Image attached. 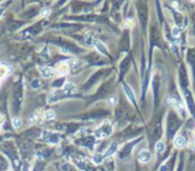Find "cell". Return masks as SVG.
Masks as SVG:
<instances>
[{"label":"cell","mask_w":195,"mask_h":171,"mask_svg":"<svg viewBox=\"0 0 195 171\" xmlns=\"http://www.w3.org/2000/svg\"><path fill=\"white\" fill-rule=\"evenodd\" d=\"M162 119L163 110L161 113H157L150 123V139L157 140L162 136Z\"/></svg>","instance_id":"6da1fadb"},{"label":"cell","mask_w":195,"mask_h":171,"mask_svg":"<svg viewBox=\"0 0 195 171\" xmlns=\"http://www.w3.org/2000/svg\"><path fill=\"white\" fill-rule=\"evenodd\" d=\"M180 127H182V120L178 118V115L174 111H170L168 114V120H167V137L169 139L174 138L176 133Z\"/></svg>","instance_id":"7a4b0ae2"},{"label":"cell","mask_w":195,"mask_h":171,"mask_svg":"<svg viewBox=\"0 0 195 171\" xmlns=\"http://www.w3.org/2000/svg\"><path fill=\"white\" fill-rule=\"evenodd\" d=\"M137 12H138V17L143 26V31H146V24H147V19H148V10H147V6L145 2H138L137 6Z\"/></svg>","instance_id":"3957f363"},{"label":"cell","mask_w":195,"mask_h":171,"mask_svg":"<svg viewBox=\"0 0 195 171\" xmlns=\"http://www.w3.org/2000/svg\"><path fill=\"white\" fill-rule=\"evenodd\" d=\"M112 131H113V127H112L111 122L110 121H104L100 124V127L95 131V135L97 138H106V137L111 136Z\"/></svg>","instance_id":"277c9868"},{"label":"cell","mask_w":195,"mask_h":171,"mask_svg":"<svg viewBox=\"0 0 195 171\" xmlns=\"http://www.w3.org/2000/svg\"><path fill=\"white\" fill-rule=\"evenodd\" d=\"M151 47H150V55L152 54V49L154 47H159L162 48V44H161V38H160V33L157 31V27L155 25L152 26L151 29V36H150Z\"/></svg>","instance_id":"5b68a950"},{"label":"cell","mask_w":195,"mask_h":171,"mask_svg":"<svg viewBox=\"0 0 195 171\" xmlns=\"http://www.w3.org/2000/svg\"><path fill=\"white\" fill-rule=\"evenodd\" d=\"M182 93H184V97H185V101L187 104V107H188L189 112L191 114L193 115L195 118V101H194V97L192 95L191 90L188 88H185L182 89Z\"/></svg>","instance_id":"8992f818"},{"label":"cell","mask_w":195,"mask_h":171,"mask_svg":"<svg viewBox=\"0 0 195 171\" xmlns=\"http://www.w3.org/2000/svg\"><path fill=\"white\" fill-rule=\"evenodd\" d=\"M140 139H142V138H138V139L132 140V141H130V143H127V144H126V145L121 148V151L119 152V158H127L130 153H131L132 148H134V147L138 144V141H140Z\"/></svg>","instance_id":"52a82bcc"},{"label":"cell","mask_w":195,"mask_h":171,"mask_svg":"<svg viewBox=\"0 0 195 171\" xmlns=\"http://www.w3.org/2000/svg\"><path fill=\"white\" fill-rule=\"evenodd\" d=\"M179 83H180L182 89L188 88V74H187V71H186L184 65H182L180 69H179Z\"/></svg>","instance_id":"ba28073f"},{"label":"cell","mask_w":195,"mask_h":171,"mask_svg":"<svg viewBox=\"0 0 195 171\" xmlns=\"http://www.w3.org/2000/svg\"><path fill=\"white\" fill-rule=\"evenodd\" d=\"M66 97H67V95L64 93V90H55V91H52V94H49V96H48V103L52 104V103H56L59 99L66 98Z\"/></svg>","instance_id":"9c48e42d"},{"label":"cell","mask_w":195,"mask_h":171,"mask_svg":"<svg viewBox=\"0 0 195 171\" xmlns=\"http://www.w3.org/2000/svg\"><path fill=\"white\" fill-rule=\"evenodd\" d=\"M160 84H161V80L157 76H155L153 78V91H154V99H155V107L157 106V103H159V90H160Z\"/></svg>","instance_id":"30bf717a"},{"label":"cell","mask_w":195,"mask_h":171,"mask_svg":"<svg viewBox=\"0 0 195 171\" xmlns=\"http://www.w3.org/2000/svg\"><path fill=\"white\" fill-rule=\"evenodd\" d=\"M42 138L47 140L48 143H52V144H57L59 141L58 135L55 133H50V131H45L42 133Z\"/></svg>","instance_id":"8fae6325"},{"label":"cell","mask_w":195,"mask_h":171,"mask_svg":"<svg viewBox=\"0 0 195 171\" xmlns=\"http://www.w3.org/2000/svg\"><path fill=\"white\" fill-rule=\"evenodd\" d=\"M119 48L121 51H126L129 48V34L126 32L123 34V37L120 40V44H119Z\"/></svg>","instance_id":"7c38bea8"},{"label":"cell","mask_w":195,"mask_h":171,"mask_svg":"<svg viewBox=\"0 0 195 171\" xmlns=\"http://www.w3.org/2000/svg\"><path fill=\"white\" fill-rule=\"evenodd\" d=\"M129 65H130V58L129 57H126L123 61H122V63L120 64V78L121 79L127 73V71L129 69Z\"/></svg>","instance_id":"4fadbf2b"},{"label":"cell","mask_w":195,"mask_h":171,"mask_svg":"<svg viewBox=\"0 0 195 171\" xmlns=\"http://www.w3.org/2000/svg\"><path fill=\"white\" fill-rule=\"evenodd\" d=\"M138 160L140 162H143V163H147V162H150L152 160V154L147 150H144V151L139 152V154H138Z\"/></svg>","instance_id":"5bb4252c"},{"label":"cell","mask_w":195,"mask_h":171,"mask_svg":"<svg viewBox=\"0 0 195 171\" xmlns=\"http://www.w3.org/2000/svg\"><path fill=\"white\" fill-rule=\"evenodd\" d=\"M117 148H119V145H117V141H112L111 145L109 146V148L106 150L105 154L103 155V158H109V156H111V155H113V154L117 151Z\"/></svg>","instance_id":"9a60e30c"},{"label":"cell","mask_w":195,"mask_h":171,"mask_svg":"<svg viewBox=\"0 0 195 171\" xmlns=\"http://www.w3.org/2000/svg\"><path fill=\"white\" fill-rule=\"evenodd\" d=\"M186 58H187V62L192 65V69H193L194 76H195V49H189V50L187 51Z\"/></svg>","instance_id":"2e32d148"},{"label":"cell","mask_w":195,"mask_h":171,"mask_svg":"<svg viewBox=\"0 0 195 171\" xmlns=\"http://www.w3.org/2000/svg\"><path fill=\"white\" fill-rule=\"evenodd\" d=\"M92 44L95 46V48L97 49L99 53H102V54H104V55H109V53H107V48L105 47V44H103V42H100L99 40H94V42H92Z\"/></svg>","instance_id":"e0dca14e"},{"label":"cell","mask_w":195,"mask_h":171,"mask_svg":"<svg viewBox=\"0 0 195 171\" xmlns=\"http://www.w3.org/2000/svg\"><path fill=\"white\" fill-rule=\"evenodd\" d=\"M56 70L58 72L59 74H66V73H69V70H70V66H69V64L66 63V62H62V63H58L56 65Z\"/></svg>","instance_id":"ac0fdd59"},{"label":"cell","mask_w":195,"mask_h":171,"mask_svg":"<svg viewBox=\"0 0 195 171\" xmlns=\"http://www.w3.org/2000/svg\"><path fill=\"white\" fill-rule=\"evenodd\" d=\"M174 141H175V146L177 148H184L186 146V144H187L186 138L182 137V136H177V137H175Z\"/></svg>","instance_id":"d6986e66"},{"label":"cell","mask_w":195,"mask_h":171,"mask_svg":"<svg viewBox=\"0 0 195 171\" xmlns=\"http://www.w3.org/2000/svg\"><path fill=\"white\" fill-rule=\"evenodd\" d=\"M123 87H124V91H126V95L128 96V98L130 99V101H131L134 105H136V98H135V94H134V91H132L131 88H130L128 84H126V83L123 84Z\"/></svg>","instance_id":"ffe728a7"},{"label":"cell","mask_w":195,"mask_h":171,"mask_svg":"<svg viewBox=\"0 0 195 171\" xmlns=\"http://www.w3.org/2000/svg\"><path fill=\"white\" fill-rule=\"evenodd\" d=\"M63 90H64V93L67 95V97H69V96L73 95V94L77 91V88H75V86H74L73 83H66L64 86V88H63Z\"/></svg>","instance_id":"44dd1931"},{"label":"cell","mask_w":195,"mask_h":171,"mask_svg":"<svg viewBox=\"0 0 195 171\" xmlns=\"http://www.w3.org/2000/svg\"><path fill=\"white\" fill-rule=\"evenodd\" d=\"M114 167H115V164H114V161L113 160H106V162L104 163V165H103V169H102V171H113L114 170Z\"/></svg>","instance_id":"7402d4cb"},{"label":"cell","mask_w":195,"mask_h":171,"mask_svg":"<svg viewBox=\"0 0 195 171\" xmlns=\"http://www.w3.org/2000/svg\"><path fill=\"white\" fill-rule=\"evenodd\" d=\"M40 73H41V76L46 78V79H48V78H52V70L50 67H42L41 70H40Z\"/></svg>","instance_id":"603a6c76"},{"label":"cell","mask_w":195,"mask_h":171,"mask_svg":"<svg viewBox=\"0 0 195 171\" xmlns=\"http://www.w3.org/2000/svg\"><path fill=\"white\" fill-rule=\"evenodd\" d=\"M100 76H102V72H97V73H95V74L92 76V78H91L90 80H89L88 82L86 83L85 87H86V88H88V87H89V86H91V84L95 82V81H97V80L99 79V78H100Z\"/></svg>","instance_id":"cb8c5ba5"},{"label":"cell","mask_w":195,"mask_h":171,"mask_svg":"<svg viewBox=\"0 0 195 171\" xmlns=\"http://www.w3.org/2000/svg\"><path fill=\"white\" fill-rule=\"evenodd\" d=\"M64 83H65L64 78H59V79L55 80V81L52 82V87H55V88H62V87L64 86Z\"/></svg>","instance_id":"d4e9b609"},{"label":"cell","mask_w":195,"mask_h":171,"mask_svg":"<svg viewBox=\"0 0 195 171\" xmlns=\"http://www.w3.org/2000/svg\"><path fill=\"white\" fill-rule=\"evenodd\" d=\"M94 141H95V139L92 137H87V138H85V139L82 140V145H85L90 148L91 146L94 145Z\"/></svg>","instance_id":"484cf974"},{"label":"cell","mask_w":195,"mask_h":171,"mask_svg":"<svg viewBox=\"0 0 195 171\" xmlns=\"http://www.w3.org/2000/svg\"><path fill=\"white\" fill-rule=\"evenodd\" d=\"M156 152L159 153V154H161V153L164 152V150H165V145H164V143L163 141H157L156 143Z\"/></svg>","instance_id":"4316f807"},{"label":"cell","mask_w":195,"mask_h":171,"mask_svg":"<svg viewBox=\"0 0 195 171\" xmlns=\"http://www.w3.org/2000/svg\"><path fill=\"white\" fill-rule=\"evenodd\" d=\"M7 74H8V69L5 65H0V79L6 78Z\"/></svg>","instance_id":"83f0119b"},{"label":"cell","mask_w":195,"mask_h":171,"mask_svg":"<svg viewBox=\"0 0 195 171\" xmlns=\"http://www.w3.org/2000/svg\"><path fill=\"white\" fill-rule=\"evenodd\" d=\"M13 126H14V128H16V129L21 128V126H22V119L18 118V116H15L13 119Z\"/></svg>","instance_id":"f1b7e54d"},{"label":"cell","mask_w":195,"mask_h":171,"mask_svg":"<svg viewBox=\"0 0 195 171\" xmlns=\"http://www.w3.org/2000/svg\"><path fill=\"white\" fill-rule=\"evenodd\" d=\"M44 118H45L46 121L52 120V119L55 118V113H54L52 111H50V110H49V111H47V112L45 113V116H44Z\"/></svg>","instance_id":"f546056e"},{"label":"cell","mask_w":195,"mask_h":171,"mask_svg":"<svg viewBox=\"0 0 195 171\" xmlns=\"http://www.w3.org/2000/svg\"><path fill=\"white\" fill-rule=\"evenodd\" d=\"M123 25L126 26V27H132V26L135 25V21L132 19H127L123 22Z\"/></svg>","instance_id":"4dcf8cb0"},{"label":"cell","mask_w":195,"mask_h":171,"mask_svg":"<svg viewBox=\"0 0 195 171\" xmlns=\"http://www.w3.org/2000/svg\"><path fill=\"white\" fill-rule=\"evenodd\" d=\"M85 40H86V42H87V44H89V46L92 44L94 40H95V39L92 38V33H87V34H86Z\"/></svg>","instance_id":"1f68e13d"},{"label":"cell","mask_w":195,"mask_h":171,"mask_svg":"<svg viewBox=\"0 0 195 171\" xmlns=\"http://www.w3.org/2000/svg\"><path fill=\"white\" fill-rule=\"evenodd\" d=\"M103 158H103V155H100V154H95V155H94V158H92V160H94V162H95V163H100Z\"/></svg>","instance_id":"d6a6232c"},{"label":"cell","mask_w":195,"mask_h":171,"mask_svg":"<svg viewBox=\"0 0 195 171\" xmlns=\"http://www.w3.org/2000/svg\"><path fill=\"white\" fill-rule=\"evenodd\" d=\"M107 101H109V104H110V105L114 106V105H117V97H115V96H111L110 98L107 99Z\"/></svg>","instance_id":"836d02e7"},{"label":"cell","mask_w":195,"mask_h":171,"mask_svg":"<svg viewBox=\"0 0 195 171\" xmlns=\"http://www.w3.org/2000/svg\"><path fill=\"white\" fill-rule=\"evenodd\" d=\"M40 14H41L42 16H48V15L50 14V9H49V8H46V7H45V8H42V9H41Z\"/></svg>","instance_id":"e575fe53"},{"label":"cell","mask_w":195,"mask_h":171,"mask_svg":"<svg viewBox=\"0 0 195 171\" xmlns=\"http://www.w3.org/2000/svg\"><path fill=\"white\" fill-rule=\"evenodd\" d=\"M37 120H38V116H37L35 114H32V115L30 116V119H29V122L32 124V123H34V122H35Z\"/></svg>","instance_id":"d590c367"},{"label":"cell","mask_w":195,"mask_h":171,"mask_svg":"<svg viewBox=\"0 0 195 171\" xmlns=\"http://www.w3.org/2000/svg\"><path fill=\"white\" fill-rule=\"evenodd\" d=\"M31 84H32V88H38L40 86V81L39 80H33Z\"/></svg>","instance_id":"8d00e7d4"},{"label":"cell","mask_w":195,"mask_h":171,"mask_svg":"<svg viewBox=\"0 0 195 171\" xmlns=\"http://www.w3.org/2000/svg\"><path fill=\"white\" fill-rule=\"evenodd\" d=\"M20 171H29V164L27 163H23V165L21 167Z\"/></svg>","instance_id":"74e56055"},{"label":"cell","mask_w":195,"mask_h":171,"mask_svg":"<svg viewBox=\"0 0 195 171\" xmlns=\"http://www.w3.org/2000/svg\"><path fill=\"white\" fill-rule=\"evenodd\" d=\"M172 32H174V36H175V37H177V36L179 34V29H178V26H177V27H175V29L172 30Z\"/></svg>","instance_id":"f35d334b"},{"label":"cell","mask_w":195,"mask_h":171,"mask_svg":"<svg viewBox=\"0 0 195 171\" xmlns=\"http://www.w3.org/2000/svg\"><path fill=\"white\" fill-rule=\"evenodd\" d=\"M4 121H5V116H4L2 114H0V127H1V124L4 123Z\"/></svg>","instance_id":"ab89813d"},{"label":"cell","mask_w":195,"mask_h":171,"mask_svg":"<svg viewBox=\"0 0 195 171\" xmlns=\"http://www.w3.org/2000/svg\"><path fill=\"white\" fill-rule=\"evenodd\" d=\"M177 171H182V160H180V162H179V167H178Z\"/></svg>","instance_id":"60d3db41"},{"label":"cell","mask_w":195,"mask_h":171,"mask_svg":"<svg viewBox=\"0 0 195 171\" xmlns=\"http://www.w3.org/2000/svg\"><path fill=\"white\" fill-rule=\"evenodd\" d=\"M191 148H192V151H194L195 152V140H193V141L191 143Z\"/></svg>","instance_id":"b9f144b4"},{"label":"cell","mask_w":195,"mask_h":171,"mask_svg":"<svg viewBox=\"0 0 195 171\" xmlns=\"http://www.w3.org/2000/svg\"><path fill=\"white\" fill-rule=\"evenodd\" d=\"M1 14H2V8H0V16H1Z\"/></svg>","instance_id":"7bdbcfd3"},{"label":"cell","mask_w":195,"mask_h":171,"mask_svg":"<svg viewBox=\"0 0 195 171\" xmlns=\"http://www.w3.org/2000/svg\"><path fill=\"white\" fill-rule=\"evenodd\" d=\"M193 135H194V136H195V130H194V133H193Z\"/></svg>","instance_id":"ee69618b"}]
</instances>
